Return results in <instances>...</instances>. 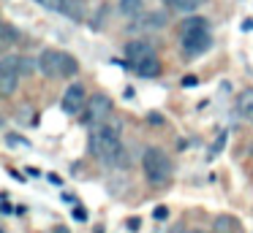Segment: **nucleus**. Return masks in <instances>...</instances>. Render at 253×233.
I'll use <instances>...</instances> for the list:
<instances>
[{
  "label": "nucleus",
  "mask_w": 253,
  "mask_h": 233,
  "mask_svg": "<svg viewBox=\"0 0 253 233\" xmlns=\"http://www.w3.org/2000/svg\"><path fill=\"white\" fill-rule=\"evenodd\" d=\"M196 84H199L196 76H185V79H182V87H196Z\"/></svg>",
  "instance_id": "nucleus-25"
},
{
  "label": "nucleus",
  "mask_w": 253,
  "mask_h": 233,
  "mask_svg": "<svg viewBox=\"0 0 253 233\" xmlns=\"http://www.w3.org/2000/svg\"><path fill=\"white\" fill-rule=\"evenodd\" d=\"M212 233H242V225L231 214H218L212 222Z\"/></svg>",
  "instance_id": "nucleus-10"
},
{
  "label": "nucleus",
  "mask_w": 253,
  "mask_h": 233,
  "mask_svg": "<svg viewBox=\"0 0 253 233\" xmlns=\"http://www.w3.org/2000/svg\"><path fill=\"white\" fill-rule=\"evenodd\" d=\"M166 27V14L153 11V14H144L139 22H133V30H161Z\"/></svg>",
  "instance_id": "nucleus-9"
},
{
  "label": "nucleus",
  "mask_w": 253,
  "mask_h": 233,
  "mask_svg": "<svg viewBox=\"0 0 253 233\" xmlns=\"http://www.w3.org/2000/svg\"><path fill=\"white\" fill-rule=\"evenodd\" d=\"M126 54H128V63H131V65H139V63H144V60L155 57L153 46H150L147 41H131L126 46Z\"/></svg>",
  "instance_id": "nucleus-8"
},
{
  "label": "nucleus",
  "mask_w": 253,
  "mask_h": 233,
  "mask_svg": "<svg viewBox=\"0 0 253 233\" xmlns=\"http://www.w3.org/2000/svg\"><path fill=\"white\" fill-rule=\"evenodd\" d=\"M150 125H161V122H164V117H161V114H150Z\"/></svg>",
  "instance_id": "nucleus-26"
},
{
  "label": "nucleus",
  "mask_w": 253,
  "mask_h": 233,
  "mask_svg": "<svg viewBox=\"0 0 253 233\" xmlns=\"http://www.w3.org/2000/svg\"><path fill=\"white\" fill-rule=\"evenodd\" d=\"M237 111H240L242 119L253 125V90H242L240 98H237Z\"/></svg>",
  "instance_id": "nucleus-11"
},
{
  "label": "nucleus",
  "mask_w": 253,
  "mask_h": 233,
  "mask_svg": "<svg viewBox=\"0 0 253 233\" xmlns=\"http://www.w3.org/2000/svg\"><path fill=\"white\" fill-rule=\"evenodd\" d=\"M0 211H3V214H11V211H17V209L11 206V200H8V195H3V209H0Z\"/></svg>",
  "instance_id": "nucleus-20"
},
{
  "label": "nucleus",
  "mask_w": 253,
  "mask_h": 233,
  "mask_svg": "<svg viewBox=\"0 0 253 233\" xmlns=\"http://www.w3.org/2000/svg\"><path fill=\"white\" fill-rule=\"evenodd\" d=\"M112 114V100L104 95V92H98V95H93L87 100V111H84V125H90V128H98V125H104L106 119H109Z\"/></svg>",
  "instance_id": "nucleus-6"
},
{
  "label": "nucleus",
  "mask_w": 253,
  "mask_h": 233,
  "mask_svg": "<svg viewBox=\"0 0 253 233\" xmlns=\"http://www.w3.org/2000/svg\"><path fill=\"white\" fill-rule=\"evenodd\" d=\"M74 217H77L79 222H84V220H87V211H84L82 206H77V209H74Z\"/></svg>",
  "instance_id": "nucleus-23"
},
{
  "label": "nucleus",
  "mask_w": 253,
  "mask_h": 233,
  "mask_svg": "<svg viewBox=\"0 0 253 233\" xmlns=\"http://www.w3.org/2000/svg\"><path fill=\"white\" fill-rule=\"evenodd\" d=\"M84 103H87V95H84V87H82V84L66 87V92H63V100H60L63 111H66V114H79V111L84 108Z\"/></svg>",
  "instance_id": "nucleus-7"
},
{
  "label": "nucleus",
  "mask_w": 253,
  "mask_h": 233,
  "mask_svg": "<svg viewBox=\"0 0 253 233\" xmlns=\"http://www.w3.org/2000/svg\"><path fill=\"white\" fill-rule=\"evenodd\" d=\"M49 233H71V231H68V228H63V225H57L55 231H49Z\"/></svg>",
  "instance_id": "nucleus-27"
},
{
  "label": "nucleus",
  "mask_w": 253,
  "mask_h": 233,
  "mask_svg": "<svg viewBox=\"0 0 253 233\" xmlns=\"http://www.w3.org/2000/svg\"><path fill=\"white\" fill-rule=\"evenodd\" d=\"M207 0H169V5L174 11H182V14H191V11H196L199 5H204Z\"/></svg>",
  "instance_id": "nucleus-13"
},
{
  "label": "nucleus",
  "mask_w": 253,
  "mask_h": 233,
  "mask_svg": "<svg viewBox=\"0 0 253 233\" xmlns=\"http://www.w3.org/2000/svg\"><path fill=\"white\" fill-rule=\"evenodd\" d=\"M133 70H136L139 76H144V79H153V76L161 73V63H158V57H150V60H144V63L133 65Z\"/></svg>",
  "instance_id": "nucleus-12"
},
{
  "label": "nucleus",
  "mask_w": 253,
  "mask_h": 233,
  "mask_svg": "<svg viewBox=\"0 0 253 233\" xmlns=\"http://www.w3.org/2000/svg\"><path fill=\"white\" fill-rule=\"evenodd\" d=\"M139 225H142V220H139V217H131V220H128V231H131V233H136Z\"/></svg>",
  "instance_id": "nucleus-22"
},
{
  "label": "nucleus",
  "mask_w": 253,
  "mask_h": 233,
  "mask_svg": "<svg viewBox=\"0 0 253 233\" xmlns=\"http://www.w3.org/2000/svg\"><path fill=\"white\" fill-rule=\"evenodd\" d=\"M36 65L46 79H71V76L79 73L77 57H71L68 52H57V49H44Z\"/></svg>",
  "instance_id": "nucleus-3"
},
{
  "label": "nucleus",
  "mask_w": 253,
  "mask_h": 233,
  "mask_svg": "<svg viewBox=\"0 0 253 233\" xmlns=\"http://www.w3.org/2000/svg\"><path fill=\"white\" fill-rule=\"evenodd\" d=\"M44 8H52V11H60L63 14V5H66V0H39Z\"/></svg>",
  "instance_id": "nucleus-19"
},
{
  "label": "nucleus",
  "mask_w": 253,
  "mask_h": 233,
  "mask_svg": "<svg viewBox=\"0 0 253 233\" xmlns=\"http://www.w3.org/2000/svg\"><path fill=\"white\" fill-rule=\"evenodd\" d=\"M142 168L150 184H166L171 179V157L158 146H150L142 155Z\"/></svg>",
  "instance_id": "nucleus-4"
},
{
  "label": "nucleus",
  "mask_w": 253,
  "mask_h": 233,
  "mask_svg": "<svg viewBox=\"0 0 253 233\" xmlns=\"http://www.w3.org/2000/svg\"><path fill=\"white\" fill-rule=\"evenodd\" d=\"M63 14L79 22V19L84 16V5H82V0H66V5H63Z\"/></svg>",
  "instance_id": "nucleus-14"
},
{
  "label": "nucleus",
  "mask_w": 253,
  "mask_h": 233,
  "mask_svg": "<svg viewBox=\"0 0 253 233\" xmlns=\"http://www.w3.org/2000/svg\"><path fill=\"white\" fill-rule=\"evenodd\" d=\"M120 11L126 16H131V19H136L142 14V0H120Z\"/></svg>",
  "instance_id": "nucleus-15"
},
{
  "label": "nucleus",
  "mask_w": 253,
  "mask_h": 233,
  "mask_svg": "<svg viewBox=\"0 0 253 233\" xmlns=\"http://www.w3.org/2000/svg\"><path fill=\"white\" fill-rule=\"evenodd\" d=\"M19 54H6L0 60V92L3 95H14L19 84Z\"/></svg>",
  "instance_id": "nucleus-5"
},
{
  "label": "nucleus",
  "mask_w": 253,
  "mask_h": 233,
  "mask_svg": "<svg viewBox=\"0 0 253 233\" xmlns=\"http://www.w3.org/2000/svg\"><path fill=\"white\" fill-rule=\"evenodd\" d=\"M90 152L106 168H126L128 155H126V146L120 141V122H112V125L104 122V125L90 130Z\"/></svg>",
  "instance_id": "nucleus-1"
},
{
  "label": "nucleus",
  "mask_w": 253,
  "mask_h": 233,
  "mask_svg": "<svg viewBox=\"0 0 253 233\" xmlns=\"http://www.w3.org/2000/svg\"><path fill=\"white\" fill-rule=\"evenodd\" d=\"M6 144L11 149H19V146H30V141L25 135H17V133H6Z\"/></svg>",
  "instance_id": "nucleus-16"
},
{
  "label": "nucleus",
  "mask_w": 253,
  "mask_h": 233,
  "mask_svg": "<svg viewBox=\"0 0 253 233\" xmlns=\"http://www.w3.org/2000/svg\"><path fill=\"white\" fill-rule=\"evenodd\" d=\"M223 141H226V133H220V135H218V141H215V146H212V155L223 149Z\"/></svg>",
  "instance_id": "nucleus-24"
},
{
  "label": "nucleus",
  "mask_w": 253,
  "mask_h": 233,
  "mask_svg": "<svg viewBox=\"0 0 253 233\" xmlns=\"http://www.w3.org/2000/svg\"><path fill=\"white\" fill-rule=\"evenodd\" d=\"M169 217V209L166 206H155V220H166Z\"/></svg>",
  "instance_id": "nucleus-21"
},
{
  "label": "nucleus",
  "mask_w": 253,
  "mask_h": 233,
  "mask_svg": "<svg viewBox=\"0 0 253 233\" xmlns=\"http://www.w3.org/2000/svg\"><path fill=\"white\" fill-rule=\"evenodd\" d=\"M17 38H19V33L14 30V27L8 25V22H6V25H3V43H14Z\"/></svg>",
  "instance_id": "nucleus-18"
},
{
  "label": "nucleus",
  "mask_w": 253,
  "mask_h": 233,
  "mask_svg": "<svg viewBox=\"0 0 253 233\" xmlns=\"http://www.w3.org/2000/svg\"><path fill=\"white\" fill-rule=\"evenodd\" d=\"M177 233H204V231H177Z\"/></svg>",
  "instance_id": "nucleus-28"
},
{
  "label": "nucleus",
  "mask_w": 253,
  "mask_h": 233,
  "mask_svg": "<svg viewBox=\"0 0 253 233\" xmlns=\"http://www.w3.org/2000/svg\"><path fill=\"white\" fill-rule=\"evenodd\" d=\"M36 68H39V65H33V60H30V57H19V73H22V76L33 73Z\"/></svg>",
  "instance_id": "nucleus-17"
},
{
  "label": "nucleus",
  "mask_w": 253,
  "mask_h": 233,
  "mask_svg": "<svg viewBox=\"0 0 253 233\" xmlns=\"http://www.w3.org/2000/svg\"><path fill=\"white\" fill-rule=\"evenodd\" d=\"M180 41H182V52H185V57H199V54H204L210 49V43H212L207 19H202V16H191V19H185L182 27H180Z\"/></svg>",
  "instance_id": "nucleus-2"
}]
</instances>
